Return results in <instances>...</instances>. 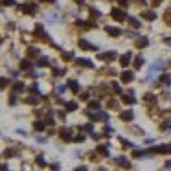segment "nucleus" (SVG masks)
Returning a JSON list of instances; mask_svg holds the SVG:
<instances>
[{
	"mask_svg": "<svg viewBox=\"0 0 171 171\" xmlns=\"http://www.w3.org/2000/svg\"><path fill=\"white\" fill-rule=\"evenodd\" d=\"M90 15H92V18H99V17H101V13H99L98 9H94V8H90Z\"/></svg>",
	"mask_w": 171,
	"mask_h": 171,
	"instance_id": "obj_28",
	"label": "nucleus"
},
{
	"mask_svg": "<svg viewBox=\"0 0 171 171\" xmlns=\"http://www.w3.org/2000/svg\"><path fill=\"white\" fill-rule=\"evenodd\" d=\"M160 2H162V0H153V4H155V6H158Z\"/></svg>",
	"mask_w": 171,
	"mask_h": 171,
	"instance_id": "obj_49",
	"label": "nucleus"
},
{
	"mask_svg": "<svg viewBox=\"0 0 171 171\" xmlns=\"http://www.w3.org/2000/svg\"><path fill=\"white\" fill-rule=\"evenodd\" d=\"M22 90H24V83H15V85H13V88H11L13 94H18V92H22Z\"/></svg>",
	"mask_w": 171,
	"mask_h": 171,
	"instance_id": "obj_17",
	"label": "nucleus"
},
{
	"mask_svg": "<svg viewBox=\"0 0 171 171\" xmlns=\"http://www.w3.org/2000/svg\"><path fill=\"white\" fill-rule=\"evenodd\" d=\"M33 127H35V131H43V129H44V121L43 120H37L35 123H33Z\"/></svg>",
	"mask_w": 171,
	"mask_h": 171,
	"instance_id": "obj_26",
	"label": "nucleus"
},
{
	"mask_svg": "<svg viewBox=\"0 0 171 171\" xmlns=\"http://www.w3.org/2000/svg\"><path fill=\"white\" fill-rule=\"evenodd\" d=\"M39 55H40V48H35V46L28 48V57H39Z\"/></svg>",
	"mask_w": 171,
	"mask_h": 171,
	"instance_id": "obj_13",
	"label": "nucleus"
},
{
	"mask_svg": "<svg viewBox=\"0 0 171 171\" xmlns=\"http://www.w3.org/2000/svg\"><path fill=\"white\" fill-rule=\"evenodd\" d=\"M68 88H72V92H79V83L76 79H68V83H66Z\"/></svg>",
	"mask_w": 171,
	"mask_h": 171,
	"instance_id": "obj_12",
	"label": "nucleus"
},
{
	"mask_svg": "<svg viewBox=\"0 0 171 171\" xmlns=\"http://www.w3.org/2000/svg\"><path fill=\"white\" fill-rule=\"evenodd\" d=\"M77 65L79 66H87V68H92V61H88V59H77Z\"/></svg>",
	"mask_w": 171,
	"mask_h": 171,
	"instance_id": "obj_18",
	"label": "nucleus"
},
{
	"mask_svg": "<svg viewBox=\"0 0 171 171\" xmlns=\"http://www.w3.org/2000/svg\"><path fill=\"white\" fill-rule=\"evenodd\" d=\"M116 2H118L121 8H127V6H129V0H116Z\"/></svg>",
	"mask_w": 171,
	"mask_h": 171,
	"instance_id": "obj_32",
	"label": "nucleus"
},
{
	"mask_svg": "<svg viewBox=\"0 0 171 171\" xmlns=\"http://www.w3.org/2000/svg\"><path fill=\"white\" fill-rule=\"evenodd\" d=\"M20 68H22V70H31V63L28 59H24L22 63H20Z\"/></svg>",
	"mask_w": 171,
	"mask_h": 171,
	"instance_id": "obj_25",
	"label": "nucleus"
},
{
	"mask_svg": "<svg viewBox=\"0 0 171 171\" xmlns=\"http://www.w3.org/2000/svg\"><path fill=\"white\" fill-rule=\"evenodd\" d=\"M15 101H17V98H15V96H11V98H9V105H15Z\"/></svg>",
	"mask_w": 171,
	"mask_h": 171,
	"instance_id": "obj_41",
	"label": "nucleus"
},
{
	"mask_svg": "<svg viewBox=\"0 0 171 171\" xmlns=\"http://www.w3.org/2000/svg\"><path fill=\"white\" fill-rule=\"evenodd\" d=\"M79 46L83 48V50H88V52H94V50H98V48H96L92 43H88V40H85V39H81V40H79Z\"/></svg>",
	"mask_w": 171,
	"mask_h": 171,
	"instance_id": "obj_6",
	"label": "nucleus"
},
{
	"mask_svg": "<svg viewBox=\"0 0 171 171\" xmlns=\"http://www.w3.org/2000/svg\"><path fill=\"white\" fill-rule=\"evenodd\" d=\"M53 74H57V76H63L65 70H63V68H55V70H53Z\"/></svg>",
	"mask_w": 171,
	"mask_h": 171,
	"instance_id": "obj_36",
	"label": "nucleus"
},
{
	"mask_svg": "<svg viewBox=\"0 0 171 171\" xmlns=\"http://www.w3.org/2000/svg\"><path fill=\"white\" fill-rule=\"evenodd\" d=\"M88 109H90V111H99L101 105H99V101H90V103H88Z\"/></svg>",
	"mask_w": 171,
	"mask_h": 171,
	"instance_id": "obj_23",
	"label": "nucleus"
},
{
	"mask_svg": "<svg viewBox=\"0 0 171 171\" xmlns=\"http://www.w3.org/2000/svg\"><path fill=\"white\" fill-rule=\"evenodd\" d=\"M111 15L114 17V20H118V22H121V20H125L127 18V15L121 9H118V8H114V9H111Z\"/></svg>",
	"mask_w": 171,
	"mask_h": 171,
	"instance_id": "obj_2",
	"label": "nucleus"
},
{
	"mask_svg": "<svg viewBox=\"0 0 171 171\" xmlns=\"http://www.w3.org/2000/svg\"><path fill=\"white\" fill-rule=\"evenodd\" d=\"M37 101H39V99L35 98V96H31V98H26V103H30V105H35Z\"/></svg>",
	"mask_w": 171,
	"mask_h": 171,
	"instance_id": "obj_30",
	"label": "nucleus"
},
{
	"mask_svg": "<svg viewBox=\"0 0 171 171\" xmlns=\"http://www.w3.org/2000/svg\"><path fill=\"white\" fill-rule=\"evenodd\" d=\"M116 57H118L116 52H105V53H99V55H98L99 61H114Z\"/></svg>",
	"mask_w": 171,
	"mask_h": 171,
	"instance_id": "obj_3",
	"label": "nucleus"
},
{
	"mask_svg": "<svg viewBox=\"0 0 171 171\" xmlns=\"http://www.w3.org/2000/svg\"><path fill=\"white\" fill-rule=\"evenodd\" d=\"M127 35H129V37H136V33H134L133 30H129V31H127Z\"/></svg>",
	"mask_w": 171,
	"mask_h": 171,
	"instance_id": "obj_44",
	"label": "nucleus"
},
{
	"mask_svg": "<svg viewBox=\"0 0 171 171\" xmlns=\"http://www.w3.org/2000/svg\"><path fill=\"white\" fill-rule=\"evenodd\" d=\"M76 2H77L79 6H83V4H85V0H76Z\"/></svg>",
	"mask_w": 171,
	"mask_h": 171,
	"instance_id": "obj_48",
	"label": "nucleus"
},
{
	"mask_svg": "<svg viewBox=\"0 0 171 171\" xmlns=\"http://www.w3.org/2000/svg\"><path fill=\"white\" fill-rule=\"evenodd\" d=\"M37 66H48L50 65V59H46V57H40V59H37V63H35Z\"/></svg>",
	"mask_w": 171,
	"mask_h": 171,
	"instance_id": "obj_21",
	"label": "nucleus"
},
{
	"mask_svg": "<svg viewBox=\"0 0 171 171\" xmlns=\"http://www.w3.org/2000/svg\"><path fill=\"white\" fill-rule=\"evenodd\" d=\"M149 44V39L147 37H136V46L142 48V46H147Z\"/></svg>",
	"mask_w": 171,
	"mask_h": 171,
	"instance_id": "obj_15",
	"label": "nucleus"
},
{
	"mask_svg": "<svg viewBox=\"0 0 171 171\" xmlns=\"http://www.w3.org/2000/svg\"><path fill=\"white\" fill-rule=\"evenodd\" d=\"M15 0H2V6H13Z\"/></svg>",
	"mask_w": 171,
	"mask_h": 171,
	"instance_id": "obj_33",
	"label": "nucleus"
},
{
	"mask_svg": "<svg viewBox=\"0 0 171 171\" xmlns=\"http://www.w3.org/2000/svg\"><path fill=\"white\" fill-rule=\"evenodd\" d=\"M83 140H85V136H83V134H77L76 138H74V142H83Z\"/></svg>",
	"mask_w": 171,
	"mask_h": 171,
	"instance_id": "obj_37",
	"label": "nucleus"
},
{
	"mask_svg": "<svg viewBox=\"0 0 171 171\" xmlns=\"http://www.w3.org/2000/svg\"><path fill=\"white\" fill-rule=\"evenodd\" d=\"M127 20H129V24H131L133 28H140V20H136L134 17H127Z\"/></svg>",
	"mask_w": 171,
	"mask_h": 171,
	"instance_id": "obj_22",
	"label": "nucleus"
},
{
	"mask_svg": "<svg viewBox=\"0 0 171 171\" xmlns=\"http://www.w3.org/2000/svg\"><path fill=\"white\" fill-rule=\"evenodd\" d=\"M99 171H105V169H99Z\"/></svg>",
	"mask_w": 171,
	"mask_h": 171,
	"instance_id": "obj_52",
	"label": "nucleus"
},
{
	"mask_svg": "<svg viewBox=\"0 0 171 171\" xmlns=\"http://www.w3.org/2000/svg\"><path fill=\"white\" fill-rule=\"evenodd\" d=\"M166 167H167V169H171V162H166Z\"/></svg>",
	"mask_w": 171,
	"mask_h": 171,
	"instance_id": "obj_50",
	"label": "nucleus"
},
{
	"mask_svg": "<svg viewBox=\"0 0 171 171\" xmlns=\"http://www.w3.org/2000/svg\"><path fill=\"white\" fill-rule=\"evenodd\" d=\"M76 171H88V169H87V167H85V166H81V167H77V169H76Z\"/></svg>",
	"mask_w": 171,
	"mask_h": 171,
	"instance_id": "obj_47",
	"label": "nucleus"
},
{
	"mask_svg": "<svg viewBox=\"0 0 171 171\" xmlns=\"http://www.w3.org/2000/svg\"><path fill=\"white\" fill-rule=\"evenodd\" d=\"M164 43H166V44H171V37H166V39H164Z\"/></svg>",
	"mask_w": 171,
	"mask_h": 171,
	"instance_id": "obj_46",
	"label": "nucleus"
},
{
	"mask_svg": "<svg viewBox=\"0 0 171 171\" xmlns=\"http://www.w3.org/2000/svg\"><path fill=\"white\" fill-rule=\"evenodd\" d=\"M111 87H112L114 90H116V94H120V92H121V90H120V85H118V83H112Z\"/></svg>",
	"mask_w": 171,
	"mask_h": 171,
	"instance_id": "obj_35",
	"label": "nucleus"
},
{
	"mask_svg": "<svg viewBox=\"0 0 171 171\" xmlns=\"http://www.w3.org/2000/svg\"><path fill=\"white\" fill-rule=\"evenodd\" d=\"M120 118L123 120V121H131V120L134 118V112H133V111H125V112L120 114Z\"/></svg>",
	"mask_w": 171,
	"mask_h": 171,
	"instance_id": "obj_14",
	"label": "nucleus"
},
{
	"mask_svg": "<svg viewBox=\"0 0 171 171\" xmlns=\"http://www.w3.org/2000/svg\"><path fill=\"white\" fill-rule=\"evenodd\" d=\"M59 134H61V138H63L65 142H70V140H74V138H72V131H70V129H66V127H63V129H61V131H59Z\"/></svg>",
	"mask_w": 171,
	"mask_h": 171,
	"instance_id": "obj_5",
	"label": "nucleus"
},
{
	"mask_svg": "<svg viewBox=\"0 0 171 171\" xmlns=\"http://www.w3.org/2000/svg\"><path fill=\"white\" fill-rule=\"evenodd\" d=\"M142 17L145 18V20H155V18H156V13H155V11H143Z\"/></svg>",
	"mask_w": 171,
	"mask_h": 171,
	"instance_id": "obj_16",
	"label": "nucleus"
},
{
	"mask_svg": "<svg viewBox=\"0 0 171 171\" xmlns=\"http://www.w3.org/2000/svg\"><path fill=\"white\" fill-rule=\"evenodd\" d=\"M88 98H90V96H88L87 92H83V94H81V99H83V101H88Z\"/></svg>",
	"mask_w": 171,
	"mask_h": 171,
	"instance_id": "obj_38",
	"label": "nucleus"
},
{
	"mask_svg": "<svg viewBox=\"0 0 171 171\" xmlns=\"http://www.w3.org/2000/svg\"><path fill=\"white\" fill-rule=\"evenodd\" d=\"M142 65H143V57L138 55V57L134 59V66H136V68H142Z\"/></svg>",
	"mask_w": 171,
	"mask_h": 171,
	"instance_id": "obj_27",
	"label": "nucleus"
},
{
	"mask_svg": "<svg viewBox=\"0 0 171 171\" xmlns=\"http://www.w3.org/2000/svg\"><path fill=\"white\" fill-rule=\"evenodd\" d=\"M30 92L35 94V96H39V87H37V83H33V85L30 87Z\"/></svg>",
	"mask_w": 171,
	"mask_h": 171,
	"instance_id": "obj_29",
	"label": "nucleus"
},
{
	"mask_svg": "<svg viewBox=\"0 0 171 171\" xmlns=\"http://www.w3.org/2000/svg\"><path fill=\"white\" fill-rule=\"evenodd\" d=\"M121 99H123V103H127V105H134V103H136L133 90H127V94H123V96H121Z\"/></svg>",
	"mask_w": 171,
	"mask_h": 171,
	"instance_id": "obj_4",
	"label": "nucleus"
},
{
	"mask_svg": "<svg viewBox=\"0 0 171 171\" xmlns=\"http://www.w3.org/2000/svg\"><path fill=\"white\" fill-rule=\"evenodd\" d=\"M72 57H74V53H72V52H65V53H63V59H66V61H68V59H72Z\"/></svg>",
	"mask_w": 171,
	"mask_h": 171,
	"instance_id": "obj_31",
	"label": "nucleus"
},
{
	"mask_svg": "<svg viewBox=\"0 0 171 171\" xmlns=\"http://www.w3.org/2000/svg\"><path fill=\"white\" fill-rule=\"evenodd\" d=\"M103 133H105V134H111V133H112V129H111V127H109V125H107V127L103 129Z\"/></svg>",
	"mask_w": 171,
	"mask_h": 171,
	"instance_id": "obj_39",
	"label": "nucleus"
},
{
	"mask_svg": "<svg viewBox=\"0 0 171 171\" xmlns=\"http://www.w3.org/2000/svg\"><path fill=\"white\" fill-rule=\"evenodd\" d=\"M37 164H40V166H44V158H43V156H39V158H37Z\"/></svg>",
	"mask_w": 171,
	"mask_h": 171,
	"instance_id": "obj_42",
	"label": "nucleus"
},
{
	"mask_svg": "<svg viewBox=\"0 0 171 171\" xmlns=\"http://www.w3.org/2000/svg\"><path fill=\"white\" fill-rule=\"evenodd\" d=\"M116 105H118V103H116V101H112V99L109 101V107H111V109H116Z\"/></svg>",
	"mask_w": 171,
	"mask_h": 171,
	"instance_id": "obj_40",
	"label": "nucleus"
},
{
	"mask_svg": "<svg viewBox=\"0 0 171 171\" xmlns=\"http://www.w3.org/2000/svg\"><path fill=\"white\" fill-rule=\"evenodd\" d=\"M17 153H15V149H8V151H6V156H15Z\"/></svg>",
	"mask_w": 171,
	"mask_h": 171,
	"instance_id": "obj_34",
	"label": "nucleus"
},
{
	"mask_svg": "<svg viewBox=\"0 0 171 171\" xmlns=\"http://www.w3.org/2000/svg\"><path fill=\"white\" fill-rule=\"evenodd\" d=\"M133 79H134V74L131 70H123V72H121V81H123V83H131Z\"/></svg>",
	"mask_w": 171,
	"mask_h": 171,
	"instance_id": "obj_8",
	"label": "nucleus"
},
{
	"mask_svg": "<svg viewBox=\"0 0 171 171\" xmlns=\"http://www.w3.org/2000/svg\"><path fill=\"white\" fill-rule=\"evenodd\" d=\"M143 101H149V103H156V96H153V94H145V96H143Z\"/></svg>",
	"mask_w": 171,
	"mask_h": 171,
	"instance_id": "obj_24",
	"label": "nucleus"
},
{
	"mask_svg": "<svg viewBox=\"0 0 171 171\" xmlns=\"http://www.w3.org/2000/svg\"><path fill=\"white\" fill-rule=\"evenodd\" d=\"M65 92V87H57V94H63Z\"/></svg>",
	"mask_w": 171,
	"mask_h": 171,
	"instance_id": "obj_45",
	"label": "nucleus"
},
{
	"mask_svg": "<svg viewBox=\"0 0 171 171\" xmlns=\"http://www.w3.org/2000/svg\"><path fill=\"white\" fill-rule=\"evenodd\" d=\"M105 31H107L111 37H118L120 33H121V30H120V28H116V26H105Z\"/></svg>",
	"mask_w": 171,
	"mask_h": 171,
	"instance_id": "obj_9",
	"label": "nucleus"
},
{
	"mask_svg": "<svg viewBox=\"0 0 171 171\" xmlns=\"http://www.w3.org/2000/svg\"><path fill=\"white\" fill-rule=\"evenodd\" d=\"M83 129H85V131H87V133H90V131H92V125H90V123H88V125H85Z\"/></svg>",
	"mask_w": 171,
	"mask_h": 171,
	"instance_id": "obj_43",
	"label": "nucleus"
},
{
	"mask_svg": "<svg viewBox=\"0 0 171 171\" xmlns=\"http://www.w3.org/2000/svg\"><path fill=\"white\" fill-rule=\"evenodd\" d=\"M65 109H66L68 112H74V111L77 109V103H76V101H68V103L65 105Z\"/></svg>",
	"mask_w": 171,
	"mask_h": 171,
	"instance_id": "obj_19",
	"label": "nucleus"
},
{
	"mask_svg": "<svg viewBox=\"0 0 171 171\" xmlns=\"http://www.w3.org/2000/svg\"><path fill=\"white\" fill-rule=\"evenodd\" d=\"M20 11L26 13V15H35L37 11V6L31 4V2H26V4H20Z\"/></svg>",
	"mask_w": 171,
	"mask_h": 171,
	"instance_id": "obj_1",
	"label": "nucleus"
},
{
	"mask_svg": "<svg viewBox=\"0 0 171 171\" xmlns=\"http://www.w3.org/2000/svg\"><path fill=\"white\" fill-rule=\"evenodd\" d=\"M160 83L162 85H171V76H167V74H164V76H160Z\"/></svg>",
	"mask_w": 171,
	"mask_h": 171,
	"instance_id": "obj_20",
	"label": "nucleus"
},
{
	"mask_svg": "<svg viewBox=\"0 0 171 171\" xmlns=\"http://www.w3.org/2000/svg\"><path fill=\"white\" fill-rule=\"evenodd\" d=\"M35 35H37L39 39H43V40H50V37L46 35L44 28H43V26H39V24H37V28H35Z\"/></svg>",
	"mask_w": 171,
	"mask_h": 171,
	"instance_id": "obj_7",
	"label": "nucleus"
},
{
	"mask_svg": "<svg viewBox=\"0 0 171 171\" xmlns=\"http://www.w3.org/2000/svg\"><path fill=\"white\" fill-rule=\"evenodd\" d=\"M114 162H116V164H121V167H131V162H129L125 156H116Z\"/></svg>",
	"mask_w": 171,
	"mask_h": 171,
	"instance_id": "obj_11",
	"label": "nucleus"
},
{
	"mask_svg": "<svg viewBox=\"0 0 171 171\" xmlns=\"http://www.w3.org/2000/svg\"><path fill=\"white\" fill-rule=\"evenodd\" d=\"M131 57H133V55H131L129 52L123 53V55H120V65H121V66H129V63H131Z\"/></svg>",
	"mask_w": 171,
	"mask_h": 171,
	"instance_id": "obj_10",
	"label": "nucleus"
},
{
	"mask_svg": "<svg viewBox=\"0 0 171 171\" xmlns=\"http://www.w3.org/2000/svg\"><path fill=\"white\" fill-rule=\"evenodd\" d=\"M43 2H55V0H43Z\"/></svg>",
	"mask_w": 171,
	"mask_h": 171,
	"instance_id": "obj_51",
	"label": "nucleus"
}]
</instances>
